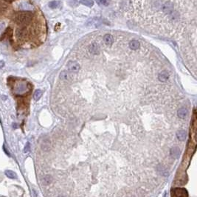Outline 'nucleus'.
Here are the masks:
<instances>
[{
  "label": "nucleus",
  "mask_w": 197,
  "mask_h": 197,
  "mask_svg": "<svg viewBox=\"0 0 197 197\" xmlns=\"http://www.w3.org/2000/svg\"><path fill=\"white\" fill-rule=\"evenodd\" d=\"M89 52L93 55H97L100 52V47L97 43H92L89 46Z\"/></svg>",
  "instance_id": "39448f33"
},
{
  "label": "nucleus",
  "mask_w": 197,
  "mask_h": 197,
  "mask_svg": "<svg viewBox=\"0 0 197 197\" xmlns=\"http://www.w3.org/2000/svg\"><path fill=\"white\" fill-rule=\"evenodd\" d=\"M175 196H188L187 191L185 189H182V188H176L174 190Z\"/></svg>",
  "instance_id": "0eeeda50"
},
{
  "label": "nucleus",
  "mask_w": 197,
  "mask_h": 197,
  "mask_svg": "<svg viewBox=\"0 0 197 197\" xmlns=\"http://www.w3.org/2000/svg\"><path fill=\"white\" fill-rule=\"evenodd\" d=\"M103 41L105 42V44L107 45H111L113 43V36L110 34H106L103 36Z\"/></svg>",
  "instance_id": "6e6552de"
},
{
  "label": "nucleus",
  "mask_w": 197,
  "mask_h": 197,
  "mask_svg": "<svg viewBox=\"0 0 197 197\" xmlns=\"http://www.w3.org/2000/svg\"><path fill=\"white\" fill-rule=\"evenodd\" d=\"M4 66H5V62L3 61H0V69L2 68Z\"/></svg>",
  "instance_id": "b1692460"
},
{
  "label": "nucleus",
  "mask_w": 197,
  "mask_h": 197,
  "mask_svg": "<svg viewBox=\"0 0 197 197\" xmlns=\"http://www.w3.org/2000/svg\"><path fill=\"white\" fill-rule=\"evenodd\" d=\"M33 16L34 14L32 11H19L14 14L13 21L19 27H27L33 19Z\"/></svg>",
  "instance_id": "f257e3e1"
},
{
  "label": "nucleus",
  "mask_w": 197,
  "mask_h": 197,
  "mask_svg": "<svg viewBox=\"0 0 197 197\" xmlns=\"http://www.w3.org/2000/svg\"><path fill=\"white\" fill-rule=\"evenodd\" d=\"M171 155L174 156V157H178L179 154H180L179 148H172L171 151Z\"/></svg>",
  "instance_id": "2eb2a0df"
},
{
  "label": "nucleus",
  "mask_w": 197,
  "mask_h": 197,
  "mask_svg": "<svg viewBox=\"0 0 197 197\" xmlns=\"http://www.w3.org/2000/svg\"><path fill=\"white\" fill-rule=\"evenodd\" d=\"M16 36L19 40H23L26 38L28 36V30L27 27H19L16 30Z\"/></svg>",
  "instance_id": "f03ea898"
},
{
  "label": "nucleus",
  "mask_w": 197,
  "mask_h": 197,
  "mask_svg": "<svg viewBox=\"0 0 197 197\" xmlns=\"http://www.w3.org/2000/svg\"><path fill=\"white\" fill-rule=\"evenodd\" d=\"M97 2L99 4L101 5H108L109 3V0H97Z\"/></svg>",
  "instance_id": "412c9836"
},
{
  "label": "nucleus",
  "mask_w": 197,
  "mask_h": 197,
  "mask_svg": "<svg viewBox=\"0 0 197 197\" xmlns=\"http://www.w3.org/2000/svg\"><path fill=\"white\" fill-rule=\"evenodd\" d=\"M60 78H61V79H62L64 80H66L67 79H69V75L66 71H63L60 74Z\"/></svg>",
  "instance_id": "a211bd4d"
},
{
  "label": "nucleus",
  "mask_w": 197,
  "mask_h": 197,
  "mask_svg": "<svg viewBox=\"0 0 197 197\" xmlns=\"http://www.w3.org/2000/svg\"><path fill=\"white\" fill-rule=\"evenodd\" d=\"M42 148L44 151H48L50 148V143L47 142H44L42 144Z\"/></svg>",
  "instance_id": "aec40b11"
},
{
  "label": "nucleus",
  "mask_w": 197,
  "mask_h": 197,
  "mask_svg": "<svg viewBox=\"0 0 197 197\" xmlns=\"http://www.w3.org/2000/svg\"><path fill=\"white\" fill-rule=\"evenodd\" d=\"M60 5V2H58V1H52L49 3V6L50 8H56V7H58Z\"/></svg>",
  "instance_id": "f3484780"
},
{
  "label": "nucleus",
  "mask_w": 197,
  "mask_h": 197,
  "mask_svg": "<svg viewBox=\"0 0 197 197\" xmlns=\"http://www.w3.org/2000/svg\"><path fill=\"white\" fill-rule=\"evenodd\" d=\"M41 95H42V92L40 89H37L34 93V96H33L34 100L35 101H38L41 98Z\"/></svg>",
  "instance_id": "4468645a"
},
{
  "label": "nucleus",
  "mask_w": 197,
  "mask_h": 197,
  "mask_svg": "<svg viewBox=\"0 0 197 197\" xmlns=\"http://www.w3.org/2000/svg\"><path fill=\"white\" fill-rule=\"evenodd\" d=\"M78 4V2L76 1V0H71V1H70V2H69V4L71 5L72 6L73 5H74V4Z\"/></svg>",
  "instance_id": "5701e85b"
},
{
  "label": "nucleus",
  "mask_w": 197,
  "mask_h": 197,
  "mask_svg": "<svg viewBox=\"0 0 197 197\" xmlns=\"http://www.w3.org/2000/svg\"><path fill=\"white\" fill-rule=\"evenodd\" d=\"M188 115V110L185 109V108H181L178 110V116L182 118V119H183L185 118Z\"/></svg>",
  "instance_id": "1a4fd4ad"
},
{
  "label": "nucleus",
  "mask_w": 197,
  "mask_h": 197,
  "mask_svg": "<svg viewBox=\"0 0 197 197\" xmlns=\"http://www.w3.org/2000/svg\"><path fill=\"white\" fill-rule=\"evenodd\" d=\"M80 3L87 7H92L94 5L92 0H80Z\"/></svg>",
  "instance_id": "f8f14e48"
},
{
  "label": "nucleus",
  "mask_w": 197,
  "mask_h": 197,
  "mask_svg": "<svg viewBox=\"0 0 197 197\" xmlns=\"http://www.w3.org/2000/svg\"><path fill=\"white\" fill-rule=\"evenodd\" d=\"M5 2H7V3H10V2H12L13 0H4Z\"/></svg>",
  "instance_id": "393cba45"
},
{
  "label": "nucleus",
  "mask_w": 197,
  "mask_h": 197,
  "mask_svg": "<svg viewBox=\"0 0 197 197\" xmlns=\"http://www.w3.org/2000/svg\"><path fill=\"white\" fill-rule=\"evenodd\" d=\"M7 9V5L3 3L2 2H0V13H3Z\"/></svg>",
  "instance_id": "6ab92c4d"
},
{
  "label": "nucleus",
  "mask_w": 197,
  "mask_h": 197,
  "mask_svg": "<svg viewBox=\"0 0 197 197\" xmlns=\"http://www.w3.org/2000/svg\"><path fill=\"white\" fill-rule=\"evenodd\" d=\"M168 78H169V74L168 73V72L166 71H162L161 72L159 75H158V78L160 81L162 82H165L167 81V80L168 79Z\"/></svg>",
  "instance_id": "423d86ee"
},
{
  "label": "nucleus",
  "mask_w": 197,
  "mask_h": 197,
  "mask_svg": "<svg viewBox=\"0 0 197 197\" xmlns=\"http://www.w3.org/2000/svg\"><path fill=\"white\" fill-rule=\"evenodd\" d=\"M67 67L71 72H78L80 69V65L75 61H69L67 64Z\"/></svg>",
  "instance_id": "20e7f679"
},
{
  "label": "nucleus",
  "mask_w": 197,
  "mask_h": 197,
  "mask_svg": "<svg viewBox=\"0 0 197 197\" xmlns=\"http://www.w3.org/2000/svg\"><path fill=\"white\" fill-rule=\"evenodd\" d=\"M52 182V178L50 176H46L44 177L43 179V184L44 185H50Z\"/></svg>",
  "instance_id": "dca6fc26"
},
{
  "label": "nucleus",
  "mask_w": 197,
  "mask_h": 197,
  "mask_svg": "<svg viewBox=\"0 0 197 197\" xmlns=\"http://www.w3.org/2000/svg\"><path fill=\"white\" fill-rule=\"evenodd\" d=\"M176 137L177 138L181 140V141H183L186 138V132L185 131H180L176 133Z\"/></svg>",
  "instance_id": "9b49d317"
},
{
  "label": "nucleus",
  "mask_w": 197,
  "mask_h": 197,
  "mask_svg": "<svg viewBox=\"0 0 197 197\" xmlns=\"http://www.w3.org/2000/svg\"><path fill=\"white\" fill-rule=\"evenodd\" d=\"M30 145L29 143H27V144H26V146H24V152L27 153L28 151H30Z\"/></svg>",
  "instance_id": "4be33fe9"
},
{
  "label": "nucleus",
  "mask_w": 197,
  "mask_h": 197,
  "mask_svg": "<svg viewBox=\"0 0 197 197\" xmlns=\"http://www.w3.org/2000/svg\"><path fill=\"white\" fill-rule=\"evenodd\" d=\"M139 42L137 40H132L130 41V43H129V47L131 49V50H137L139 47Z\"/></svg>",
  "instance_id": "9d476101"
},
{
  "label": "nucleus",
  "mask_w": 197,
  "mask_h": 197,
  "mask_svg": "<svg viewBox=\"0 0 197 197\" xmlns=\"http://www.w3.org/2000/svg\"><path fill=\"white\" fill-rule=\"evenodd\" d=\"M5 175H6L8 178H10V179H16V173H15V172H13V171H9V170L6 171H5Z\"/></svg>",
  "instance_id": "ddd939ff"
},
{
  "label": "nucleus",
  "mask_w": 197,
  "mask_h": 197,
  "mask_svg": "<svg viewBox=\"0 0 197 197\" xmlns=\"http://www.w3.org/2000/svg\"><path fill=\"white\" fill-rule=\"evenodd\" d=\"M161 9L164 13L170 15V14L174 11V5L171 2H166L165 3H164L162 5Z\"/></svg>",
  "instance_id": "7ed1b4c3"
}]
</instances>
